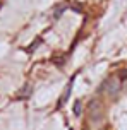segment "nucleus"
I'll return each instance as SVG.
<instances>
[{
    "instance_id": "nucleus-1",
    "label": "nucleus",
    "mask_w": 127,
    "mask_h": 130,
    "mask_svg": "<svg viewBox=\"0 0 127 130\" xmlns=\"http://www.w3.org/2000/svg\"><path fill=\"white\" fill-rule=\"evenodd\" d=\"M120 87H122V80L117 75L114 77H108L103 84H101V92H105L107 96H117L120 92Z\"/></svg>"
},
{
    "instance_id": "nucleus-2",
    "label": "nucleus",
    "mask_w": 127,
    "mask_h": 130,
    "mask_svg": "<svg viewBox=\"0 0 127 130\" xmlns=\"http://www.w3.org/2000/svg\"><path fill=\"white\" fill-rule=\"evenodd\" d=\"M117 77L120 79V80H127V69H122V70H119Z\"/></svg>"
}]
</instances>
